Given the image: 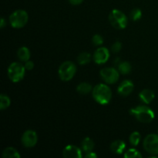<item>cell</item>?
Wrapping results in <instances>:
<instances>
[{
  "mask_svg": "<svg viewBox=\"0 0 158 158\" xmlns=\"http://www.w3.org/2000/svg\"><path fill=\"white\" fill-rule=\"evenodd\" d=\"M93 97L94 100L101 105H106L110 103L112 98V91L106 84L100 83L93 88Z\"/></svg>",
  "mask_w": 158,
  "mask_h": 158,
  "instance_id": "obj_1",
  "label": "cell"
},
{
  "mask_svg": "<svg viewBox=\"0 0 158 158\" xmlns=\"http://www.w3.org/2000/svg\"><path fill=\"white\" fill-rule=\"evenodd\" d=\"M130 113L141 123H151L155 117V114L150 107L147 106H138L132 108Z\"/></svg>",
  "mask_w": 158,
  "mask_h": 158,
  "instance_id": "obj_2",
  "label": "cell"
},
{
  "mask_svg": "<svg viewBox=\"0 0 158 158\" xmlns=\"http://www.w3.org/2000/svg\"><path fill=\"white\" fill-rule=\"evenodd\" d=\"M109 21L115 29H123L127 26L128 19L122 11L114 9L109 15Z\"/></svg>",
  "mask_w": 158,
  "mask_h": 158,
  "instance_id": "obj_3",
  "label": "cell"
},
{
  "mask_svg": "<svg viewBox=\"0 0 158 158\" xmlns=\"http://www.w3.org/2000/svg\"><path fill=\"white\" fill-rule=\"evenodd\" d=\"M29 15L23 9H18L12 12L9 16V23L15 29H21L28 23Z\"/></svg>",
  "mask_w": 158,
  "mask_h": 158,
  "instance_id": "obj_4",
  "label": "cell"
},
{
  "mask_svg": "<svg viewBox=\"0 0 158 158\" xmlns=\"http://www.w3.org/2000/svg\"><path fill=\"white\" fill-rule=\"evenodd\" d=\"M76 73H77V66L71 61L64 62L59 67V77L63 81L71 80L76 75Z\"/></svg>",
  "mask_w": 158,
  "mask_h": 158,
  "instance_id": "obj_5",
  "label": "cell"
},
{
  "mask_svg": "<svg viewBox=\"0 0 158 158\" xmlns=\"http://www.w3.org/2000/svg\"><path fill=\"white\" fill-rule=\"evenodd\" d=\"M25 66L18 62L12 63L8 67V77L13 83L20 82L25 76Z\"/></svg>",
  "mask_w": 158,
  "mask_h": 158,
  "instance_id": "obj_6",
  "label": "cell"
},
{
  "mask_svg": "<svg viewBox=\"0 0 158 158\" xmlns=\"http://www.w3.org/2000/svg\"><path fill=\"white\" fill-rule=\"evenodd\" d=\"M143 148L152 155L158 154V134H151L143 140Z\"/></svg>",
  "mask_w": 158,
  "mask_h": 158,
  "instance_id": "obj_7",
  "label": "cell"
},
{
  "mask_svg": "<svg viewBox=\"0 0 158 158\" xmlns=\"http://www.w3.org/2000/svg\"><path fill=\"white\" fill-rule=\"evenodd\" d=\"M119 71L113 67L103 68L100 70V77L105 83L108 84H114L117 83L119 80Z\"/></svg>",
  "mask_w": 158,
  "mask_h": 158,
  "instance_id": "obj_8",
  "label": "cell"
},
{
  "mask_svg": "<svg viewBox=\"0 0 158 158\" xmlns=\"http://www.w3.org/2000/svg\"><path fill=\"white\" fill-rule=\"evenodd\" d=\"M38 142V135L32 130H27L22 136V143L25 148H32L36 145Z\"/></svg>",
  "mask_w": 158,
  "mask_h": 158,
  "instance_id": "obj_9",
  "label": "cell"
},
{
  "mask_svg": "<svg viewBox=\"0 0 158 158\" xmlns=\"http://www.w3.org/2000/svg\"><path fill=\"white\" fill-rule=\"evenodd\" d=\"M110 58V51L106 47H99L94 52L93 59L97 64H104Z\"/></svg>",
  "mask_w": 158,
  "mask_h": 158,
  "instance_id": "obj_10",
  "label": "cell"
},
{
  "mask_svg": "<svg viewBox=\"0 0 158 158\" xmlns=\"http://www.w3.org/2000/svg\"><path fill=\"white\" fill-rule=\"evenodd\" d=\"M63 156L65 158H81L82 150L75 145H67L63 151Z\"/></svg>",
  "mask_w": 158,
  "mask_h": 158,
  "instance_id": "obj_11",
  "label": "cell"
},
{
  "mask_svg": "<svg viewBox=\"0 0 158 158\" xmlns=\"http://www.w3.org/2000/svg\"><path fill=\"white\" fill-rule=\"evenodd\" d=\"M134 88V85L132 81L129 80H123L117 88V92L122 97H127L130 95L133 92Z\"/></svg>",
  "mask_w": 158,
  "mask_h": 158,
  "instance_id": "obj_12",
  "label": "cell"
},
{
  "mask_svg": "<svg viewBox=\"0 0 158 158\" xmlns=\"http://www.w3.org/2000/svg\"><path fill=\"white\" fill-rule=\"evenodd\" d=\"M139 97H140V99L141 100V101H143L146 104H149L155 98V94L151 89H144L140 93Z\"/></svg>",
  "mask_w": 158,
  "mask_h": 158,
  "instance_id": "obj_13",
  "label": "cell"
},
{
  "mask_svg": "<svg viewBox=\"0 0 158 158\" xmlns=\"http://www.w3.org/2000/svg\"><path fill=\"white\" fill-rule=\"evenodd\" d=\"M126 149V143L121 140H117L110 144V150L116 154H121Z\"/></svg>",
  "mask_w": 158,
  "mask_h": 158,
  "instance_id": "obj_14",
  "label": "cell"
},
{
  "mask_svg": "<svg viewBox=\"0 0 158 158\" xmlns=\"http://www.w3.org/2000/svg\"><path fill=\"white\" fill-rule=\"evenodd\" d=\"M17 56H18L19 59L21 60L22 62L26 63V61L29 60L31 56L30 50L26 46H22L19 49L18 52H17Z\"/></svg>",
  "mask_w": 158,
  "mask_h": 158,
  "instance_id": "obj_15",
  "label": "cell"
},
{
  "mask_svg": "<svg viewBox=\"0 0 158 158\" xmlns=\"http://www.w3.org/2000/svg\"><path fill=\"white\" fill-rule=\"evenodd\" d=\"M2 157L3 158H20L21 155L19 153L15 148L9 147V148H5V150L2 152Z\"/></svg>",
  "mask_w": 158,
  "mask_h": 158,
  "instance_id": "obj_16",
  "label": "cell"
},
{
  "mask_svg": "<svg viewBox=\"0 0 158 158\" xmlns=\"http://www.w3.org/2000/svg\"><path fill=\"white\" fill-rule=\"evenodd\" d=\"M94 142L90 137H86L81 143V148L84 152L88 153L93 151L94 148Z\"/></svg>",
  "mask_w": 158,
  "mask_h": 158,
  "instance_id": "obj_17",
  "label": "cell"
},
{
  "mask_svg": "<svg viewBox=\"0 0 158 158\" xmlns=\"http://www.w3.org/2000/svg\"><path fill=\"white\" fill-rule=\"evenodd\" d=\"M92 86L90 83H86V82H83L80 83L78 86H77V91L80 94H88L92 91Z\"/></svg>",
  "mask_w": 158,
  "mask_h": 158,
  "instance_id": "obj_18",
  "label": "cell"
},
{
  "mask_svg": "<svg viewBox=\"0 0 158 158\" xmlns=\"http://www.w3.org/2000/svg\"><path fill=\"white\" fill-rule=\"evenodd\" d=\"M92 60V56L89 52H81L77 57V62L80 65H86L89 63Z\"/></svg>",
  "mask_w": 158,
  "mask_h": 158,
  "instance_id": "obj_19",
  "label": "cell"
},
{
  "mask_svg": "<svg viewBox=\"0 0 158 158\" xmlns=\"http://www.w3.org/2000/svg\"><path fill=\"white\" fill-rule=\"evenodd\" d=\"M131 69L132 68H131V63L128 62H121L118 64V71L123 75L129 74L131 73Z\"/></svg>",
  "mask_w": 158,
  "mask_h": 158,
  "instance_id": "obj_20",
  "label": "cell"
},
{
  "mask_svg": "<svg viewBox=\"0 0 158 158\" xmlns=\"http://www.w3.org/2000/svg\"><path fill=\"white\" fill-rule=\"evenodd\" d=\"M11 104V100L6 94H1L0 95V109L2 110L7 109Z\"/></svg>",
  "mask_w": 158,
  "mask_h": 158,
  "instance_id": "obj_21",
  "label": "cell"
},
{
  "mask_svg": "<svg viewBox=\"0 0 158 158\" xmlns=\"http://www.w3.org/2000/svg\"><path fill=\"white\" fill-rule=\"evenodd\" d=\"M141 139V135L138 131H134L130 135L129 140L132 146H137Z\"/></svg>",
  "mask_w": 158,
  "mask_h": 158,
  "instance_id": "obj_22",
  "label": "cell"
},
{
  "mask_svg": "<svg viewBox=\"0 0 158 158\" xmlns=\"http://www.w3.org/2000/svg\"><path fill=\"white\" fill-rule=\"evenodd\" d=\"M125 158H137L142 157V154L139 151H137L135 148H131L128 150L124 154Z\"/></svg>",
  "mask_w": 158,
  "mask_h": 158,
  "instance_id": "obj_23",
  "label": "cell"
},
{
  "mask_svg": "<svg viewBox=\"0 0 158 158\" xmlns=\"http://www.w3.org/2000/svg\"><path fill=\"white\" fill-rule=\"evenodd\" d=\"M142 16V12L140 9H134L130 13V17L133 21H137Z\"/></svg>",
  "mask_w": 158,
  "mask_h": 158,
  "instance_id": "obj_24",
  "label": "cell"
},
{
  "mask_svg": "<svg viewBox=\"0 0 158 158\" xmlns=\"http://www.w3.org/2000/svg\"><path fill=\"white\" fill-rule=\"evenodd\" d=\"M92 43H94V46H100L103 43V38L99 34H96L93 36L92 38Z\"/></svg>",
  "mask_w": 158,
  "mask_h": 158,
  "instance_id": "obj_25",
  "label": "cell"
},
{
  "mask_svg": "<svg viewBox=\"0 0 158 158\" xmlns=\"http://www.w3.org/2000/svg\"><path fill=\"white\" fill-rule=\"evenodd\" d=\"M122 49V44L120 42L117 41L112 45L111 46V51L114 53H117V52H119Z\"/></svg>",
  "mask_w": 158,
  "mask_h": 158,
  "instance_id": "obj_26",
  "label": "cell"
},
{
  "mask_svg": "<svg viewBox=\"0 0 158 158\" xmlns=\"http://www.w3.org/2000/svg\"><path fill=\"white\" fill-rule=\"evenodd\" d=\"M24 66L26 68V69H27V70H32L34 68V63L32 61H31V60H28V61H26L25 63Z\"/></svg>",
  "mask_w": 158,
  "mask_h": 158,
  "instance_id": "obj_27",
  "label": "cell"
},
{
  "mask_svg": "<svg viewBox=\"0 0 158 158\" xmlns=\"http://www.w3.org/2000/svg\"><path fill=\"white\" fill-rule=\"evenodd\" d=\"M85 157L87 158H97V154L96 153L93 152V151H90V152L86 153V155H85Z\"/></svg>",
  "mask_w": 158,
  "mask_h": 158,
  "instance_id": "obj_28",
  "label": "cell"
},
{
  "mask_svg": "<svg viewBox=\"0 0 158 158\" xmlns=\"http://www.w3.org/2000/svg\"><path fill=\"white\" fill-rule=\"evenodd\" d=\"M69 1L73 6H78V5L81 4L84 0H69Z\"/></svg>",
  "mask_w": 158,
  "mask_h": 158,
  "instance_id": "obj_29",
  "label": "cell"
},
{
  "mask_svg": "<svg viewBox=\"0 0 158 158\" xmlns=\"http://www.w3.org/2000/svg\"><path fill=\"white\" fill-rule=\"evenodd\" d=\"M6 26V19L2 17V18L1 19V22H0V28H1V29H3Z\"/></svg>",
  "mask_w": 158,
  "mask_h": 158,
  "instance_id": "obj_30",
  "label": "cell"
},
{
  "mask_svg": "<svg viewBox=\"0 0 158 158\" xmlns=\"http://www.w3.org/2000/svg\"><path fill=\"white\" fill-rule=\"evenodd\" d=\"M157 132H158V131H157Z\"/></svg>",
  "mask_w": 158,
  "mask_h": 158,
  "instance_id": "obj_31",
  "label": "cell"
}]
</instances>
